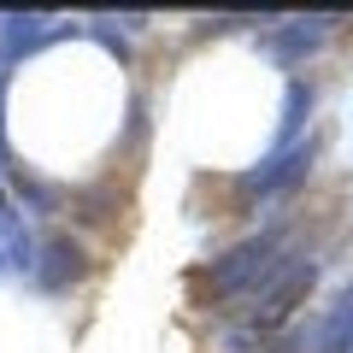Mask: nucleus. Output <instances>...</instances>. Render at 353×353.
I'll return each instance as SVG.
<instances>
[{
	"instance_id": "obj_1",
	"label": "nucleus",
	"mask_w": 353,
	"mask_h": 353,
	"mask_svg": "<svg viewBox=\"0 0 353 353\" xmlns=\"http://www.w3.org/2000/svg\"><path fill=\"white\" fill-rule=\"evenodd\" d=\"M271 271H277V241H271V236H253V241H241L224 265H212V283L224 294H248V289H259Z\"/></svg>"
},
{
	"instance_id": "obj_2",
	"label": "nucleus",
	"mask_w": 353,
	"mask_h": 353,
	"mask_svg": "<svg viewBox=\"0 0 353 353\" xmlns=\"http://www.w3.org/2000/svg\"><path fill=\"white\" fill-rule=\"evenodd\" d=\"M48 259H53V265L41 271L48 289H65V283H77V277L88 271V265H83V248H77L71 236H53V241H48Z\"/></svg>"
},
{
	"instance_id": "obj_3",
	"label": "nucleus",
	"mask_w": 353,
	"mask_h": 353,
	"mask_svg": "<svg viewBox=\"0 0 353 353\" xmlns=\"http://www.w3.org/2000/svg\"><path fill=\"white\" fill-rule=\"evenodd\" d=\"M6 24H12V30H6V59H18V53L41 36V18H6Z\"/></svg>"
}]
</instances>
